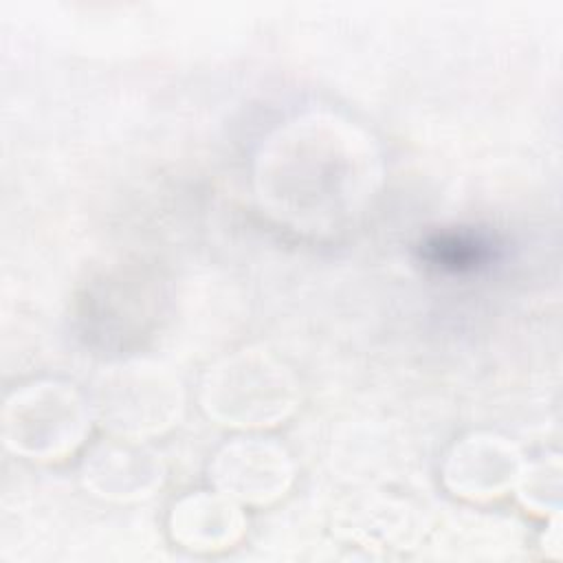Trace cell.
I'll return each instance as SVG.
<instances>
[{"label": "cell", "instance_id": "obj_1", "mask_svg": "<svg viewBox=\"0 0 563 563\" xmlns=\"http://www.w3.org/2000/svg\"><path fill=\"white\" fill-rule=\"evenodd\" d=\"M209 407L222 409L235 424H266L290 407L286 374L262 356H235L209 376Z\"/></svg>", "mask_w": 563, "mask_h": 563}, {"label": "cell", "instance_id": "obj_4", "mask_svg": "<svg viewBox=\"0 0 563 563\" xmlns=\"http://www.w3.org/2000/svg\"><path fill=\"white\" fill-rule=\"evenodd\" d=\"M515 475V455L512 451L497 442L495 438L490 440H471L455 449L449 466V484L455 490H466L471 495H482V493H497L504 488Z\"/></svg>", "mask_w": 563, "mask_h": 563}, {"label": "cell", "instance_id": "obj_5", "mask_svg": "<svg viewBox=\"0 0 563 563\" xmlns=\"http://www.w3.org/2000/svg\"><path fill=\"white\" fill-rule=\"evenodd\" d=\"M165 391L169 389L161 387L156 378L141 376V385H139V376H123V387L121 383H117L106 389L108 398H106V405L101 407L123 402L121 405L123 416L114 422L121 429H154L167 418V413H172V409L156 407V402L174 407V394L156 398V394H165Z\"/></svg>", "mask_w": 563, "mask_h": 563}, {"label": "cell", "instance_id": "obj_3", "mask_svg": "<svg viewBox=\"0 0 563 563\" xmlns=\"http://www.w3.org/2000/svg\"><path fill=\"white\" fill-rule=\"evenodd\" d=\"M290 471L279 451L266 444H235L220 455L218 482L242 499H266L284 490Z\"/></svg>", "mask_w": 563, "mask_h": 563}, {"label": "cell", "instance_id": "obj_2", "mask_svg": "<svg viewBox=\"0 0 563 563\" xmlns=\"http://www.w3.org/2000/svg\"><path fill=\"white\" fill-rule=\"evenodd\" d=\"M13 420H37V424L15 431V446L33 453H55L73 446L84 429L81 405L77 398L62 389H35L15 398Z\"/></svg>", "mask_w": 563, "mask_h": 563}]
</instances>
